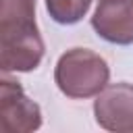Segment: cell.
Listing matches in <instances>:
<instances>
[{
    "label": "cell",
    "mask_w": 133,
    "mask_h": 133,
    "mask_svg": "<svg viewBox=\"0 0 133 133\" xmlns=\"http://www.w3.org/2000/svg\"><path fill=\"white\" fill-rule=\"evenodd\" d=\"M44 39L35 23V0H2L0 8V69L29 73L44 58Z\"/></svg>",
    "instance_id": "6da1fadb"
},
{
    "label": "cell",
    "mask_w": 133,
    "mask_h": 133,
    "mask_svg": "<svg viewBox=\"0 0 133 133\" xmlns=\"http://www.w3.org/2000/svg\"><path fill=\"white\" fill-rule=\"evenodd\" d=\"M110 79L108 62L94 50L71 48L60 54L54 66V81L58 89L73 100L98 96Z\"/></svg>",
    "instance_id": "7a4b0ae2"
},
{
    "label": "cell",
    "mask_w": 133,
    "mask_h": 133,
    "mask_svg": "<svg viewBox=\"0 0 133 133\" xmlns=\"http://www.w3.org/2000/svg\"><path fill=\"white\" fill-rule=\"evenodd\" d=\"M0 121L6 133H31L42 127V108L6 75L0 79Z\"/></svg>",
    "instance_id": "3957f363"
},
{
    "label": "cell",
    "mask_w": 133,
    "mask_h": 133,
    "mask_svg": "<svg viewBox=\"0 0 133 133\" xmlns=\"http://www.w3.org/2000/svg\"><path fill=\"white\" fill-rule=\"evenodd\" d=\"M94 116L110 133H133V83L106 85L94 100Z\"/></svg>",
    "instance_id": "277c9868"
},
{
    "label": "cell",
    "mask_w": 133,
    "mask_h": 133,
    "mask_svg": "<svg viewBox=\"0 0 133 133\" xmlns=\"http://www.w3.org/2000/svg\"><path fill=\"white\" fill-rule=\"evenodd\" d=\"M94 31L108 44H133V0H100L91 17Z\"/></svg>",
    "instance_id": "5b68a950"
},
{
    "label": "cell",
    "mask_w": 133,
    "mask_h": 133,
    "mask_svg": "<svg viewBox=\"0 0 133 133\" xmlns=\"http://www.w3.org/2000/svg\"><path fill=\"white\" fill-rule=\"evenodd\" d=\"M91 6V0H46L48 15L60 25L79 23Z\"/></svg>",
    "instance_id": "8992f818"
}]
</instances>
